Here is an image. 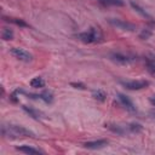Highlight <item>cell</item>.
Masks as SVG:
<instances>
[{"label": "cell", "mask_w": 155, "mask_h": 155, "mask_svg": "<svg viewBox=\"0 0 155 155\" xmlns=\"http://www.w3.org/2000/svg\"><path fill=\"white\" fill-rule=\"evenodd\" d=\"M4 18H5V21H7V22H12V23H15V24H17V25L27 27V23H24L22 19H17V18H6V17H4Z\"/></svg>", "instance_id": "ffe728a7"}, {"label": "cell", "mask_w": 155, "mask_h": 155, "mask_svg": "<svg viewBox=\"0 0 155 155\" xmlns=\"http://www.w3.org/2000/svg\"><path fill=\"white\" fill-rule=\"evenodd\" d=\"M105 97H107V94H105L104 91H102V90L93 91V98H94V99H97V101H99V102H104V101H105Z\"/></svg>", "instance_id": "2e32d148"}, {"label": "cell", "mask_w": 155, "mask_h": 155, "mask_svg": "<svg viewBox=\"0 0 155 155\" xmlns=\"http://www.w3.org/2000/svg\"><path fill=\"white\" fill-rule=\"evenodd\" d=\"M98 2H101L104 6H122L124 5L122 0H98Z\"/></svg>", "instance_id": "4fadbf2b"}, {"label": "cell", "mask_w": 155, "mask_h": 155, "mask_svg": "<svg viewBox=\"0 0 155 155\" xmlns=\"http://www.w3.org/2000/svg\"><path fill=\"white\" fill-rule=\"evenodd\" d=\"M29 96H31V98H39V99H42V101L46 102V103H51V102L53 101V94H52L51 92H48V91L42 92L41 94H29Z\"/></svg>", "instance_id": "9c48e42d"}, {"label": "cell", "mask_w": 155, "mask_h": 155, "mask_svg": "<svg viewBox=\"0 0 155 155\" xmlns=\"http://www.w3.org/2000/svg\"><path fill=\"white\" fill-rule=\"evenodd\" d=\"M105 127H108L110 131L117 133V134H124L125 133V128L122 126H119V125H113V124H105Z\"/></svg>", "instance_id": "5bb4252c"}, {"label": "cell", "mask_w": 155, "mask_h": 155, "mask_svg": "<svg viewBox=\"0 0 155 155\" xmlns=\"http://www.w3.org/2000/svg\"><path fill=\"white\" fill-rule=\"evenodd\" d=\"M131 6H132V7H133V8H134V10L137 11V12H139V13H140V15H142L143 17H145V18H148V19H151V17H150V16H149V15H148V13H147L145 11H143V8H142V7L139 6V5L134 4L133 1H131Z\"/></svg>", "instance_id": "e0dca14e"}, {"label": "cell", "mask_w": 155, "mask_h": 155, "mask_svg": "<svg viewBox=\"0 0 155 155\" xmlns=\"http://www.w3.org/2000/svg\"><path fill=\"white\" fill-rule=\"evenodd\" d=\"M108 144V140L105 139H98V140H93V142H86L84 144L85 148L87 149H102Z\"/></svg>", "instance_id": "52a82bcc"}, {"label": "cell", "mask_w": 155, "mask_h": 155, "mask_svg": "<svg viewBox=\"0 0 155 155\" xmlns=\"http://www.w3.org/2000/svg\"><path fill=\"white\" fill-rule=\"evenodd\" d=\"M142 125H139V124H131V125H128V130L131 131V132H140L142 131Z\"/></svg>", "instance_id": "44dd1931"}, {"label": "cell", "mask_w": 155, "mask_h": 155, "mask_svg": "<svg viewBox=\"0 0 155 155\" xmlns=\"http://www.w3.org/2000/svg\"><path fill=\"white\" fill-rule=\"evenodd\" d=\"M17 150L22 151V153H25V154H40L41 151L35 149V148H31L29 145H22V147H17Z\"/></svg>", "instance_id": "8fae6325"}, {"label": "cell", "mask_w": 155, "mask_h": 155, "mask_svg": "<svg viewBox=\"0 0 155 155\" xmlns=\"http://www.w3.org/2000/svg\"><path fill=\"white\" fill-rule=\"evenodd\" d=\"M147 69L151 75L155 76V59H147Z\"/></svg>", "instance_id": "ac0fdd59"}, {"label": "cell", "mask_w": 155, "mask_h": 155, "mask_svg": "<svg viewBox=\"0 0 155 155\" xmlns=\"http://www.w3.org/2000/svg\"><path fill=\"white\" fill-rule=\"evenodd\" d=\"M150 36H151V30L148 29V28L143 29V30L140 31V34H139V38H140L142 40H147V39H149Z\"/></svg>", "instance_id": "d6986e66"}, {"label": "cell", "mask_w": 155, "mask_h": 155, "mask_svg": "<svg viewBox=\"0 0 155 155\" xmlns=\"http://www.w3.org/2000/svg\"><path fill=\"white\" fill-rule=\"evenodd\" d=\"M71 86H74L75 88H81V90L85 88V85H82V84H76V82H71Z\"/></svg>", "instance_id": "7402d4cb"}, {"label": "cell", "mask_w": 155, "mask_h": 155, "mask_svg": "<svg viewBox=\"0 0 155 155\" xmlns=\"http://www.w3.org/2000/svg\"><path fill=\"white\" fill-rule=\"evenodd\" d=\"M11 54H12L13 57H16V58H17L18 61H21V62L29 63V62L33 61V56H31L28 51H25V50H23V48H19V47H13V48H11Z\"/></svg>", "instance_id": "277c9868"}, {"label": "cell", "mask_w": 155, "mask_h": 155, "mask_svg": "<svg viewBox=\"0 0 155 155\" xmlns=\"http://www.w3.org/2000/svg\"><path fill=\"white\" fill-rule=\"evenodd\" d=\"M108 22H109L111 25H114V27H116V28H119V29H121V30H126V31H134V30H136V25H134V24H132V23H130V22H127V21H124V19L109 18Z\"/></svg>", "instance_id": "3957f363"}, {"label": "cell", "mask_w": 155, "mask_h": 155, "mask_svg": "<svg viewBox=\"0 0 155 155\" xmlns=\"http://www.w3.org/2000/svg\"><path fill=\"white\" fill-rule=\"evenodd\" d=\"M2 136L6 138H18V137H35V134L27 130L23 126H18V125H7V126H2L1 128Z\"/></svg>", "instance_id": "6da1fadb"}, {"label": "cell", "mask_w": 155, "mask_h": 155, "mask_svg": "<svg viewBox=\"0 0 155 155\" xmlns=\"http://www.w3.org/2000/svg\"><path fill=\"white\" fill-rule=\"evenodd\" d=\"M149 101H150V103H151V104H153V105L155 107V94H154V96H151Z\"/></svg>", "instance_id": "603a6c76"}, {"label": "cell", "mask_w": 155, "mask_h": 155, "mask_svg": "<svg viewBox=\"0 0 155 155\" xmlns=\"http://www.w3.org/2000/svg\"><path fill=\"white\" fill-rule=\"evenodd\" d=\"M30 86H31V87H35V88H41V87L45 86V81H44L42 78L36 76V78H33V79L30 80Z\"/></svg>", "instance_id": "7c38bea8"}, {"label": "cell", "mask_w": 155, "mask_h": 155, "mask_svg": "<svg viewBox=\"0 0 155 155\" xmlns=\"http://www.w3.org/2000/svg\"><path fill=\"white\" fill-rule=\"evenodd\" d=\"M1 38H2V40H5V41L12 40V39H13V30H12V29H10V28H7V27L2 28Z\"/></svg>", "instance_id": "30bf717a"}, {"label": "cell", "mask_w": 155, "mask_h": 155, "mask_svg": "<svg viewBox=\"0 0 155 155\" xmlns=\"http://www.w3.org/2000/svg\"><path fill=\"white\" fill-rule=\"evenodd\" d=\"M78 38L86 44H91V42H99L103 39V34L101 31V29L98 28H91L88 31L85 33H80L78 35Z\"/></svg>", "instance_id": "7a4b0ae2"}, {"label": "cell", "mask_w": 155, "mask_h": 155, "mask_svg": "<svg viewBox=\"0 0 155 155\" xmlns=\"http://www.w3.org/2000/svg\"><path fill=\"white\" fill-rule=\"evenodd\" d=\"M119 99H120V102H121V104L126 108V109H128L130 111H134V105H133V103H132V101L127 97V96H125V94H119Z\"/></svg>", "instance_id": "ba28073f"}, {"label": "cell", "mask_w": 155, "mask_h": 155, "mask_svg": "<svg viewBox=\"0 0 155 155\" xmlns=\"http://www.w3.org/2000/svg\"><path fill=\"white\" fill-rule=\"evenodd\" d=\"M110 59L117 64H130L132 62L136 61V58L130 54H124V53H111L110 54Z\"/></svg>", "instance_id": "8992f818"}, {"label": "cell", "mask_w": 155, "mask_h": 155, "mask_svg": "<svg viewBox=\"0 0 155 155\" xmlns=\"http://www.w3.org/2000/svg\"><path fill=\"white\" fill-rule=\"evenodd\" d=\"M121 85L127 90H142L149 86V81L145 80H133V81H121Z\"/></svg>", "instance_id": "5b68a950"}, {"label": "cell", "mask_w": 155, "mask_h": 155, "mask_svg": "<svg viewBox=\"0 0 155 155\" xmlns=\"http://www.w3.org/2000/svg\"><path fill=\"white\" fill-rule=\"evenodd\" d=\"M23 109L31 116V117H34V119H36V120H39L40 117H41V113L40 111H38V110H35V109H31V108H28L27 105H23Z\"/></svg>", "instance_id": "9a60e30c"}]
</instances>
